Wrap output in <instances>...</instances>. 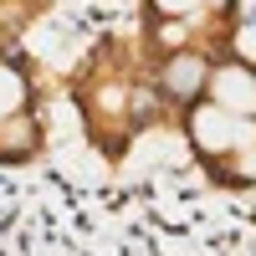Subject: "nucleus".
Here are the masks:
<instances>
[{"instance_id": "nucleus-7", "label": "nucleus", "mask_w": 256, "mask_h": 256, "mask_svg": "<svg viewBox=\"0 0 256 256\" xmlns=\"http://www.w3.org/2000/svg\"><path fill=\"white\" fill-rule=\"evenodd\" d=\"M56 0H0V46H20L31 26L52 16Z\"/></svg>"}, {"instance_id": "nucleus-4", "label": "nucleus", "mask_w": 256, "mask_h": 256, "mask_svg": "<svg viewBox=\"0 0 256 256\" xmlns=\"http://www.w3.org/2000/svg\"><path fill=\"white\" fill-rule=\"evenodd\" d=\"M52 82L26 46H0V169H36L52 148Z\"/></svg>"}, {"instance_id": "nucleus-5", "label": "nucleus", "mask_w": 256, "mask_h": 256, "mask_svg": "<svg viewBox=\"0 0 256 256\" xmlns=\"http://www.w3.org/2000/svg\"><path fill=\"white\" fill-rule=\"evenodd\" d=\"M205 102H216V108L226 113H246L256 118V62L236 46V52H226L210 62V72H205V88H200Z\"/></svg>"}, {"instance_id": "nucleus-2", "label": "nucleus", "mask_w": 256, "mask_h": 256, "mask_svg": "<svg viewBox=\"0 0 256 256\" xmlns=\"http://www.w3.org/2000/svg\"><path fill=\"white\" fill-rule=\"evenodd\" d=\"M246 26L241 0H138V52L148 62L159 56H205L216 62L236 52Z\"/></svg>"}, {"instance_id": "nucleus-6", "label": "nucleus", "mask_w": 256, "mask_h": 256, "mask_svg": "<svg viewBox=\"0 0 256 256\" xmlns=\"http://www.w3.org/2000/svg\"><path fill=\"white\" fill-rule=\"evenodd\" d=\"M148 72H154V88H159V98H164V108L174 113V123H180V113H184L190 102L200 98V88H205L210 62H205V56H159V62H148Z\"/></svg>"}, {"instance_id": "nucleus-3", "label": "nucleus", "mask_w": 256, "mask_h": 256, "mask_svg": "<svg viewBox=\"0 0 256 256\" xmlns=\"http://www.w3.org/2000/svg\"><path fill=\"white\" fill-rule=\"evenodd\" d=\"M174 134L190 144V159L205 174L210 190L226 195H256V118L226 113L216 102L195 98L180 113Z\"/></svg>"}, {"instance_id": "nucleus-1", "label": "nucleus", "mask_w": 256, "mask_h": 256, "mask_svg": "<svg viewBox=\"0 0 256 256\" xmlns=\"http://www.w3.org/2000/svg\"><path fill=\"white\" fill-rule=\"evenodd\" d=\"M62 88H67V102L77 108L88 148L108 169H123L138 138L174 128V113L164 108L134 31H102L82 52V62L62 77Z\"/></svg>"}]
</instances>
